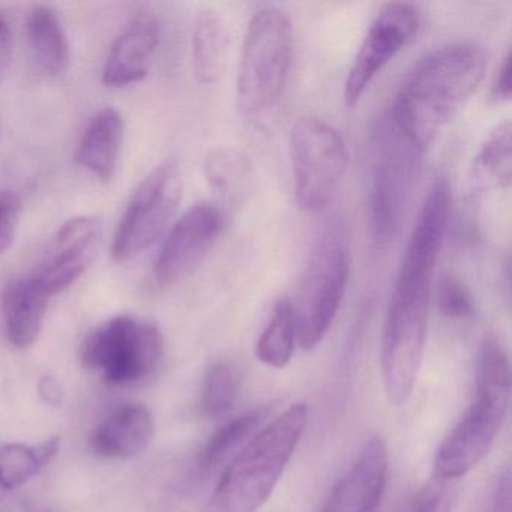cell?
<instances>
[{
    "label": "cell",
    "instance_id": "obj_22",
    "mask_svg": "<svg viewBox=\"0 0 512 512\" xmlns=\"http://www.w3.org/2000/svg\"><path fill=\"white\" fill-rule=\"evenodd\" d=\"M61 448L59 437H52L37 446L25 443L0 445V490H16L28 484L47 464L52 463Z\"/></svg>",
    "mask_w": 512,
    "mask_h": 512
},
{
    "label": "cell",
    "instance_id": "obj_1",
    "mask_svg": "<svg viewBox=\"0 0 512 512\" xmlns=\"http://www.w3.org/2000/svg\"><path fill=\"white\" fill-rule=\"evenodd\" d=\"M487 70L484 50L458 43L425 55L401 85L392 121L415 151L424 152L460 115Z\"/></svg>",
    "mask_w": 512,
    "mask_h": 512
},
{
    "label": "cell",
    "instance_id": "obj_18",
    "mask_svg": "<svg viewBox=\"0 0 512 512\" xmlns=\"http://www.w3.org/2000/svg\"><path fill=\"white\" fill-rule=\"evenodd\" d=\"M32 67L46 79L61 76L70 65V43L55 8L35 5L26 23Z\"/></svg>",
    "mask_w": 512,
    "mask_h": 512
},
{
    "label": "cell",
    "instance_id": "obj_14",
    "mask_svg": "<svg viewBox=\"0 0 512 512\" xmlns=\"http://www.w3.org/2000/svg\"><path fill=\"white\" fill-rule=\"evenodd\" d=\"M160 44V26L152 14L140 13L116 37L107 55L103 82L125 88L148 76Z\"/></svg>",
    "mask_w": 512,
    "mask_h": 512
},
{
    "label": "cell",
    "instance_id": "obj_3",
    "mask_svg": "<svg viewBox=\"0 0 512 512\" xmlns=\"http://www.w3.org/2000/svg\"><path fill=\"white\" fill-rule=\"evenodd\" d=\"M308 421V407L295 403L254 434L232 458L205 512H257L283 476Z\"/></svg>",
    "mask_w": 512,
    "mask_h": 512
},
{
    "label": "cell",
    "instance_id": "obj_7",
    "mask_svg": "<svg viewBox=\"0 0 512 512\" xmlns=\"http://www.w3.org/2000/svg\"><path fill=\"white\" fill-rule=\"evenodd\" d=\"M164 355L160 328L130 314L112 317L89 332L80 349L83 365L112 385H130L155 373Z\"/></svg>",
    "mask_w": 512,
    "mask_h": 512
},
{
    "label": "cell",
    "instance_id": "obj_29",
    "mask_svg": "<svg viewBox=\"0 0 512 512\" xmlns=\"http://www.w3.org/2000/svg\"><path fill=\"white\" fill-rule=\"evenodd\" d=\"M23 203L11 188H0V254L11 250L22 220Z\"/></svg>",
    "mask_w": 512,
    "mask_h": 512
},
{
    "label": "cell",
    "instance_id": "obj_12",
    "mask_svg": "<svg viewBox=\"0 0 512 512\" xmlns=\"http://www.w3.org/2000/svg\"><path fill=\"white\" fill-rule=\"evenodd\" d=\"M100 238L97 218H71L55 233L29 278L50 298L64 292L88 271Z\"/></svg>",
    "mask_w": 512,
    "mask_h": 512
},
{
    "label": "cell",
    "instance_id": "obj_30",
    "mask_svg": "<svg viewBox=\"0 0 512 512\" xmlns=\"http://www.w3.org/2000/svg\"><path fill=\"white\" fill-rule=\"evenodd\" d=\"M11 59H13V32L10 22L0 13V85L4 83L8 71H10Z\"/></svg>",
    "mask_w": 512,
    "mask_h": 512
},
{
    "label": "cell",
    "instance_id": "obj_19",
    "mask_svg": "<svg viewBox=\"0 0 512 512\" xmlns=\"http://www.w3.org/2000/svg\"><path fill=\"white\" fill-rule=\"evenodd\" d=\"M382 157L371 172V230L374 244L383 250L397 232L401 211V173L397 161L382 149Z\"/></svg>",
    "mask_w": 512,
    "mask_h": 512
},
{
    "label": "cell",
    "instance_id": "obj_16",
    "mask_svg": "<svg viewBox=\"0 0 512 512\" xmlns=\"http://www.w3.org/2000/svg\"><path fill=\"white\" fill-rule=\"evenodd\" d=\"M125 122L121 113L106 107L89 121L76 151V161L101 181L109 182L118 169Z\"/></svg>",
    "mask_w": 512,
    "mask_h": 512
},
{
    "label": "cell",
    "instance_id": "obj_21",
    "mask_svg": "<svg viewBox=\"0 0 512 512\" xmlns=\"http://www.w3.org/2000/svg\"><path fill=\"white\" fill-rule=\"evenodd\" d=\"M512 130L509 121L496 125L485 137L473 163L478 190H508L512 179Z\"/></svg>",
    "mask_w": 512,
    "mask_h": 512
},
{
    "label": "cell",
    "instance_id": "obj_2",
    "mask_svg": "<svg viewBox=\"0 0 512 512\" xmlns=\"http://www.w3.org/2000/svg\"><path fill=\"white\" fill-rule=\"evenodd\" d=\"M509 395L508 353L499 338L487 335L479 349L475 400L440 445L434 476L458 481L481 463L505 421Z\"/></svg>",
    "mask_w": 512,
    "mask_h": 512
},
{
    "label": "cell",
    "instance_id": "obj_20",
    "mask_svg": "<svg viewBox=\"0 0 512 512\" xmlns=\"http://www.w3.org/2000/svg\"><path fill=\"white\" fill-rule=\"evenodd\" d=\"M229 34L218 11L205 8L197 13L193 28V71L205 85L217 82L226 64Z\"/></svg>",
    "mask_w": 512,
    "mask_h": 512
},
{
    "label": "cell",
    "instance_id": "obj_27",
    "mask_svg": "<svg viewBox=\"0 0 512 512\" xmlns=\"http://www.w3.org/2000/svg\"><path fill=\"white\" fill-rule=\"evenodd\" d=\"M437 307L449 320H470L476 314L472 293L455 277H443L440 281Z\"/></svg>",
    "mask_w": 512,
    "mask_h": 512
},
{
    "label": "cell",
    "instance_id": "obj_26",
    "mask_svg": "<svg viewBox=\"0 0 512 512\" xmlns=\"http://www.w3.org/2000/svg\"><path fill=\"white\" fill-rule=\"evenodd\" d=\"M241 374L232 362L220 361L209 368L203 386V412L211 418L226 415L235 406Z\"/></svg>",
    "mask_w": 512,
    "mask_h": 512
},
{
    "label": "cell",
    "instance_id": "obj_8",
    "mask_svg": "<svg viewBox=\"0 0 512 512\" xmlns=\"http://www.w3.org/2000/svg\"><path fill=\"white\" fill-rule=\"evenodd\" d=\"M350 257L341 227H332L317 242L295 307L298 340L304 350H313L328 334L349 280ZM295 305V304H293Z\"/></svg>",
    "mask_w": 512,
    "mask_h": 512
},
{
    "label": "cell",
    "instance_id": "obj_28",
    "mask_svg": "<svg viewBox=\"0 0 512 512\" xmlns=\"http://www.w3.org/2000/svg\"><path fill=\"white\" fill-rule=\"evenodd\" d=\"M458 497L457 479L434 476L413 500L410 512H452Z\"/></svg>",
    "mask_w": 512,
    "mask_h": 512
},
{
    "label": "cell",
    "instance_id": "obj_4",
    "mask_svg": "<svg viewBox=\"0 0 512 512\" xmlns=\"http://www.w3.org/2000/svg\"><path fill=\"white\" fill-rule=\"evenodd\" d=\"M430 275L398 271L389 298L382 338V380L386 398L394 406L409 401L418 379L431 296Z\"/></svg>",
    "mask_w": 512,
    "mask_h": 512
},
{
    "label": "cell",
    "instance_id": "obj_32",
    "mask_svg": "<svg viewBox=\"0 0 512 512\" xmlns=\"http://www.w3.org/2000/svg\"><path fill=\"white\" fill-rule=\"evenodd\" d=\"M493 512H511V473L509 470H505L497 482Z\"/></svg>",
    "mask_w": 512,
    "mask_h": 512
},
{
    "label": "cell",
    "instance_id": "obj_5",
    "mask_svg": "<svg viewBox=\"0 0 512 512\" xmlns=\"http://www.w3.org/2000/svg\"><path fill=\"white\" fill-rule=\"evenodd\" d=\"M293 29L278 8L257 11L242 43L238 74V106L248 118L277 103L292 65Z\"/></svg>",
    "mask_w": 512,
    "mask_h": 512
},
{
    "label": "cell",
    "instance_id": "obj_15",
    "mask_svg": "<svg viewBox=\"0 0 512 512\" xmlns=\"http://www.w3.org/2000/svg\"><path fill=\"white\" fill-rule=\"evenodd\" d=\"M154 433V418L145 404H122L97 425L91 446L98 457L128 460L151 445Z\"/></svg>",
    "mask_w": 512,
    "mask_h": 512
},
{
    "label": "cell",
    "instance_id": "obj_23",
    "mask_svg": "<svg viewBox=\"0 0 512 512\" xmlns=\"http://www.w3.org/2000/svg\"><path fill=\"white\" fill-rule=\"evenodd\" d=\"M251 172L250 160L238 149H215L209 152L203 164L206 184L221 202L235 203L244 197Z\"/></svg>",
    "mask_w": 512,
    "mask_h": 512
},
{
    "label": "cell",
    "instance_id": "obj_31",
    "mask_svg": "<svg viewBox=\"0 0 512 512\" xmlns=\"http://www.w3.org/2000/svg\"><path fill=\"white\" fill-rule=\"evenodd\" d=\"M491 97L500 101V103L511 98V52L509 50L503 58L499 71H497L493 89H491Z\"/></svg>",
    "mask_w": 512,
    "mask_h": 512
},
{
    "label": "cell",
    "instance_id": "obj_25",
    "mask_svg": "<svg viewBox=\"0 0 512 512\" xmlns=\"http://www.w3.org/2000/svg\"><path fill=\"white\" fill-rule=\"evenodd\" d=\"M298 341L295 305L289 299H280L265 331L256 346V356L271 368H284L292 359Z\"/></svg>",
    "mask_w": 512,
    "mask_h": 512
},
{
    "label": "cell",
    "instance_id": "obj_9",
    "mask_svg": "<svg viewBox=\"0 0 512 512\" xmlns=\"http://www.w3.org/2000/svg\"><path fill=\"white\" fill-rule=\"evenodd\" d=\"M184 182L175 160L158 164L140 182L116 226L112 254L124 263L140 256L166 233L181 206Z\"/></svg>",
    "mask_w": 512,
    "mask_h": 512
},
{
    "label": "cell",
    "instance_id": "obj_24",
    "mask_svg": "<svg viewBox=\"0 0 512 512\" xmlns=\"http://www.w3.org/2000/svg\"><path fill=\"white\" fill-rule=\"evenodd\" d=\"M266 416V409L251 410L238 418H233L217 433L212 434L200 455V472L209 475L220 469L230 457H235L236 451H241L247 445V440L256 434L257 428L263 424Z\"/></svg>",
    "mask_w": 512,
    "mask_h": 512
},
{
    "label": "cell",
    "instance_id": "obj_10",
    "mask_svg": "<svg viewBox=\"0 0 512 512\" xmlns=\"http://www.w3.org/2000/svg\"><path fill=\"white\" fill-rule=\"evenodd\" d=\"M421 26L418 8L406 2H389L380 8L353 59L344 83V100L356 106L377 74L406 49Z\"/></svg>",
    "mask_w": 512,
    "mask_h": 512
},
{
    "label": "cell",
    "instance_id": "obj_33",
    "mask_svg": "<svg viewBox=\"0 0 512 512\" xmlns=\"http://www.w3.org/2000/svg\"><path fill=\"white\" fill-rule=\"evenodd\" d=\"M38 392H40L43 401L52 406H59L64 398V391H62L61 383L53 376L41 377L38 383Z\"/></svg>",
    "mask_w": 512,
    "mask_h": 512
},
{
    "label": "cell",
    "instance_id": "obj_11",
    "mask_svg": "<svg viewBox=\"0 0 512 512\" xmlns=\"http://www.w3.org/2000/svg\"><path fill=\"white\" fill-rule=\"evenodd\" d=\"M223 230V214L212 203L191 206L167 233L154 265L160 286L181 283L197 271Z\"/></svg>",
    "mask_w": 512,
    "mask_h": 512
},
{
    "label": "cell",
    "instance_id": "obj_34",
    "mask_svg": "<svg viewBox=\"0 0 512 512\" xmlns=\"http://www.w3.org/2000/svg\"><path fill=\"white\" fill-rule=\"evenodd\" d=\"M0 512H2V511H0Z\"/></svg>",
    "mask_w": 512,
    "mask_h": 512
},
{
    "label": "cell",
    "instance_id": "obj_17",
    "mask_svg": "<svg viewBox=\"0 0 512 512\" xmlns=\"http://www.w3.org/2000/svg\"><path fill=\"white\" fill-rule=\"evenodd\" d=\"M49 299L29 275L13 278L5 286L2 293L5 328L13 346L19 349L34 346L43 329Z\"/></svg>",
    "mask_w": 512,
    "mask_h": 512
},
{
    "label": "cell",
    "instance_id": "obj_13",
    "mask_svg": "<svg viewBox=\"0 0 512 512\" xmlns=\"http://www.w3.org/2000/svg\"><path fill=\"white\" fill-rule=\"evenodd\" d=\"M388 469L385 440L371 437L353 466L335 485L320 512H380Z\"/></svg>",
    "mask_w": 512,
    "mask_h": 512
},
{
    "label": "cell",
    "instance_id": "obj_6",
    "mask_svg": "<svg viewBox=\"0 0 512 512\" xmlns=\"http://www.w3.org/2000/svg\"><path fill=\"white\" fill-rule=\"evenodd\" d=\"M289 152L299 206L313 214L325 211L349 167L346 140L329 122L304 116L290 130Z\"/></svg>",
    "mask_w": 512,
    "mask_h": 512
}]
</instances>
